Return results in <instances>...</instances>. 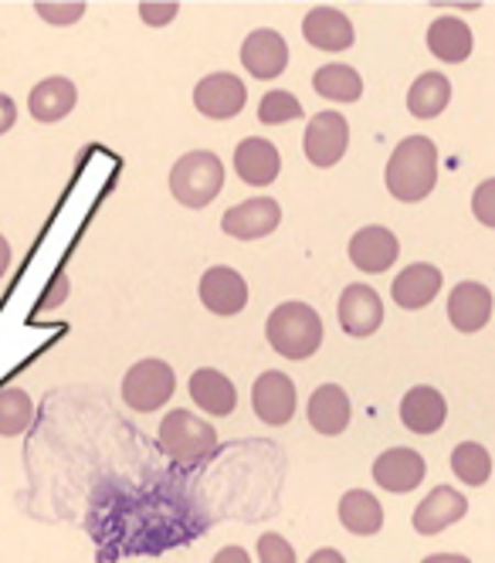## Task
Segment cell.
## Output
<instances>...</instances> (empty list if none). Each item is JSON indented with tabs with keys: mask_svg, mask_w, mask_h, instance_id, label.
I'll return each instance as SVG.
<instances>
[{
	"mask_svg": "<svg viewBox=\"0 0 495 563\" xmlns=\"http://www.w3.org/2000/svg\"><path fill=\"white\" fill-rule=\"evenodd\" d=\"M211 563H255V560H252V553H248L244 547H234L231 543V547H221Z\"/></svg>",
	"mask_w": 495,
	"mask_h": 563,
	"instance_id": "8d00e7d4",
	"label": "cell"
},
{
	"mask_svg": "<svg viewBox=\"0 0 495 563\" xmlns=\"http://www.w3.org/2000/svg\"><path fill=\"white\" fill-rule=\"evenodd\" d=\"M302 115H306L302 102L293 92H282V89L265 92L258 102V119L265 126H282V123H293V119H302Z\"/></svg>",
	"mask_w": 495,
	"mask_h": 563,
	"instance_id": "f546056e",
	"label": "cell"
},
{
	"mask_svg": "<svg viewBox=\"0 0 495 563\" xmlns=\"http://www.w3.org/2000/svg\"><path fill=\"white\" fill-rule=\"evenodd\" d=\"M282 224V208L272 197H252L228 208L221 218V231L234 241H258L268 238Z\"/></svg>",
	"mask_w": 495,
	"mask_h": 563,
	"instance_id": "30bf717a",
	"label": "cell"
},
{
	"mask_svg": "<svg viewBox=\"0 0 495 563\" xmlns=\"http://www.w3.org/2000/svg\"><path fill=\"white\" fill-rule=\"evenodd\" d=\"M187 390H190V400L211 418H228L234 415L238 408V387L215 367H200L190 374L187 380Z\"/></svg>",
	"mask_w": 495,
	"mask_h": 563,
	"instance_id": "44dd1931",
	"label": "cell"
},
{
	"mask_svg": "<svg viewBox=\"0 0 495 563\" xmlns=\"http://www.w3.org/2000/svg\"><path fill=\"white\" fill-rule=\"evenodd\" d=\"M34 11H37L41 21L58 24V27L75 24V21L86 18V4H81V0H68V4H58V0H37Z\"/></svg>",
	"mask_w": 495,
	"mask_h": 563,
	"instance_id": "4dcf8cb0",
	"label": "cell"
},
{
	"mask_svg": "<svg viewBox=\"0 0 495 563\" xmlns=\"http://www.w3.org/2000/svg\"><path fill=\"white\" fill-rule=\"evenodd\" d=\"M197 296H200L204 309L228 319V316H238L248 306V282L231 265H215V268H208L200 275Z\"/></svg>",
	"mask_w": 495,
	"mask_h": 563,
	"instance_id": "8fae6325",
	"label": "cell"
},
{
	"mask_svg": "<svg viewBox=\"0 0 495 563\" xmlns=\"http://www.w3.org/2000/svg\"><path fill=\"white\" fill-rule=\"evenodd\" d=\"M174 390H177V371L167 360H156V356L140 360V364H133L127 377H122V400L140 415L160 411L174 397Z\"/></svg>",
	"mask_w": 495,
	"mask_h": 563,
	"instance_id": "5b68a950",
	"label": "cell"
},
{
	"mask_svg": "<svg viewBox=\"0 0 495 563\" xmlns=\"http://www.w3.org/2000/svg\"><path fill=\"white\" fill-rule=\"evenodd\" d=\"M160 449L167 452L177 465H200L204 459H211L218 449V431L200 415L187 408H174L167 418L160 421L156 431Z\"/></svg>",
	"mask_w": 495,
	"mask_h": 563,
	"instance_id": "277c9868",
	"label": "cell"
},
{
	"mask_svg": "<svg viewBox=\"0 0 495 563\" xmlns=\"http://www.w3.org/2000/svg\"><path fill=\"white\" fill-rule=\"evenodd\" d=\"M234 174L248 187H268L282 174V153L272 140L248 136L234 146Z\"/></svg>",
	"mask_w": 495,
	"mask_h": 563,
	"instance_id": "2e32d148",
	"label": "cell"
},
{
	"mask_svg": "<svg viewBox=\"0 0 495 563\" xmlns=\"http://www.w3.org/2000/svg\"><path fill=\"white\" fill-rule=\"evenodd\" d=\"M8 265H11V241L0 234V278L8 275Z\"/></svg>",
	"mask_w": 495,
	"mask_h": 563,
	"instance_id": "ab89813d",
	"label": "cell"
},
{
	"mask_svg": "<svg viewBox=\"0 0 495 563\" xmlns=\"http://www.w3.org/2000/svg\"><path fill=\"white\" fill-rule=\"evenodd\" d=\"M421 563H472V560L465 553H431Z\"/></svg>",
	"mask_w": 495,
	"mask_h": 563,
	"instance_id": "f35d334b",
	"label": "cell"
},
{
	"mask_svg": "<svg viewBox=\"0 0 495 563\" xmlns=\"http://www.w3.org/2000/svg\"><path fill=\"white\" fill-rule=\"evenodd\" d=\"M444 286V275L438 265H428V262H415V265H407L397 278H394V286H391V299L407 309V312H418L425 306H431L438 299Z\"/></svg>",
	"mask_w": 495,
	"mask_h": 563,
	"instance_id": "ac0fdd59",
	"label": "cell"
},
{
	"mask_svg": "<svg viewBox=\"0 0 495 563\" xmlns=\"http://www.w3.org/2000/svg\"><path fill=\"white\" fill-rule=\"evenodd\" d=\"M350 262L360 268V272H366V275H381V272H387L394 262H397V255H400V241H397V234L391 231V228H384V224H366V228H360L353 238H350Z\"/></svg>",
	"mask_w": 495,
	"mask_h": 563,
	"instance_id": "4fadbf2b",
	"label": "cell"
},
{
	"mask_svg": "<svg viewBox=\"0 0 495 563\" xmlns=\"http://www.w3.org/2000/svg\"><path fill=\"white\" fill-rule=\"evenodd\" d=\"M475 48V34L469 27V21L462 18H435L428 27V52L444 62V65H462L472 58Z\"/></svg>",
	"mask_w": 495,
	"mask_h": 563,
	"instance_id": "603a6c76",
	"label": "cell"
},
{
	"mask_svg": "<svg viewBox=\"0 0 495 563\" xmlns=\"http://www.w3.org/2000/svg\"><path fill=\"white\" fill-rule=\"evenodd\" d=\"M258 563H296V547L282 533H262L258 537Z\"/></svg>",
	"mask_w": 495,
	"mask_h": 563,
	"instance_id": "1f68e13d",
	"label": "cell"
},
{
	"mask_svg": "<svg viewBox=\"0 0 495 563\" xmlns=\"http://www.w3.org/2000/svg\"><path fill=\"white\" fill-rule=\"evenodd\" d=\"M14 123H18V106H14L11 96L0 92V136H4Z\"/></svg>",
	"mask_w": 495,
	"mask_h": 563,
	"instance_id": "d590c367",
	"label": "cell"
},
{
	"mask_svg": "<svg viewBox=\"0 0 495 563\" xmlns=\"http://www.w3.org/2000/svg\"><path fill=\"white\" fill-rule=\"evenodd\" d=\"M302 37L312 48L337 55V52L353 48L356 31H353V21L343 11H337V8H312L302 18Z\"/></svg>",
	"mask_w": 495,
	"mask_h": 563,
	"instance_id": "d6986e66",
	"label": "cell"
},
{
	"mask_svg": "<svg viewBox=\"0 0 495 563\" xmlns=\"http://www.w3.org/2000/svg\"><path fill=\"white\" fill-rule=\"evenodd\" d=\"M451 102V82L444 71H425L407 89V112L415 119H438Z\"/></svg>",
	"mask_w": 495,
	"mask_h": 563,
	"instance_id": "484cf974",
	"label": "cell"
},
{
	"mask_svg": "<svg viewBox=\"0 0 495 563\" xmlns=\"http://www.w3.org/2000/svg\"><path fill=\"white\" fill-rule=\"evenodd\" d=\"M340 522L353 537H377L384 530V506L374 493L350 489L340 499Z\"/></svg>",
	"mask_w": 495,
	"mask_h": 563,
	"instance_id": "d4e9b609",
	"label": "cell"
},
{
	"mask_svg": "<svg viewBox=\"0 0 495 563\" xmlns=\"http://www.w3.org/2000/svg\"><path fill=\"white\" fill-rule=\"evenodd\" d=\"M224 187V164L211 150L184 153L170 170V194L177 205L204 211Z\"/></svg>",
	"mask_w": 495,
	"mask_h": 563,
	"instance_id": "3957f363",
	"label": "cell"
},
{
	"mask_svg": "<svg viewBox=\"0 0 495 563\" xmlns=\"http://www.w3.org/2000/svg\"><path fill=\"white\" fill-rule=\"evenodd\" d=\"M350 397L340 384H319L309 397V408H306V421L312 431L326 434V438H337L350 428Z\"/></svg>",
	"mask_w": 495,
	"mask_h": 563,
	"instance_id": "ffe728a7",
	"label": "cell"
},
{
	"mask_svg": "<svg viewBox=\"0 0 495 563\" xmlns=\"http://www.w3.org/2000/svg\"><path fill=\"white\" fill-rule=\"evenodd\" d=\"M78 102V89L72 78L65 75H52L45 82H37L28 96V112L37 119V123H62V119L75 109Z\"/></svg>",
	"mask_w": 495,
	"mask_h": 563,
	"instance_id": "cb8c5ba5",
	"label": "cell"
},
{
	"mask_svg": "<svg viewBox=\"0 0 495 563\" xmlns=\"http://www.w3.org/2000/svg\"><path fill=\"white\" fill-rule=\"evenodd\" d=\"M177 14H180V4H177V0H163V4H156V0H143V4H140V18H143V24H150V27L170 24Z\"/></svg>",
	"mask_w": 495,
	"mask_h": 563,
	"instance_id": "836d02e7",
	"label": "cell"
},
{
	"mask_svg": "<svg viewBox=\"0 0 495 563\" xmlns=\"http://www.w3.org/2000/svg\"><path fill=\"white\" fill-rule=\"evenodd\" d=\"M428 475L425 455L415 449H391L381 452L374 462V482L384 493L404 496V493H415Z\"/></svg>",
	"mask_w": 495,
	"mask_h": 563,
	"instance_id": "5bb4252c",
	"label": "cell"
},
{
	"mask_svg": "<svg viewBox=\"0 0 495 563\" xmlns=\"http://www.w3.org/2000/svg\"><path fill=\"white\" fill-rule=\"evenodd\" d=\"M252 408L262 424L282 428L296 415V384L282 371H265L252 384Z\"/></svg>",
	"mask_w": 495,
	"mask_h": 563,
	"instance_id": "9c48e42d",
	"label": "cell"
},
{
	"mask_svg": "<svg viewBox=\"0 0 495 563\" xmlns=\"http://www.w3.org/2000/svg\"><path fill=\"white\" fill-rule=\"evenodd\" d=\"M312 89L329 102H356L363 96V75L353 65L329 62V65L316 68Z\"/></svg>",
	"mask_w": 495,
	"mask_h": 563,
	"instance_id": "4316f807",
	"label": "cell"
},
{
	"mask_svg": "<svg viewBox=\"0 0 495 563\" xmlns=\"http://www.w3.org/2000/svg\"><path fill=\"white\" fill-rule=\"evenodd\" d=\"M346 146H350L346 115H340L333 109L309 115L306 133H302V153H306V159L312 167H319V170L337 167L340 159L346 156Z\"/></svg>",
	"mask_w": 495,
	"mask_h": 563,
	"instance_id": "8992f818",
	"label": "cell"
},
{
	"mask_svg": "<svg viewBox=\"0 0 495 563\" xmlns=\"http://www.w3.org/2000/svg\"><path fill=\"white\" fill-rule=\"evenodd\" d=\"M384 184L394 200L400 205H418L425 200L435 184H438V146L428 136H404L387 167H384Z\"/></svg>",
	"mask_w": 495,
	"mask_h": 563,
	"instance_id": "6da1fadb",
	"label": "cell"
},
{
	"mask_svg": "<svg viewBox=\"0 0 495 563\" xmlns=\"http://www.w3.org/2000/svg\"><path fill=\"white\" fill-rule=\"evenodd\" d=\"M65 299H68V275H65V272H55L52 286H48V292L41 296V302H37V312L55 309V306H62Z\"/></svg>",
	"mask_w": 495,
	"mask_h": 563,
	"instance_id": "e575fe53",
	"label": "cell"
},
{
	"mask_svg": "<svg viewBox=\"0 0 495 563\" xmlns=\"http://www.w3.org/2000/svg\"><path fill=\"white\" fill-rule=\"evenodd\" d=\"M306 563H346V556H343L337 547H322V550H316Z\"/></svg>",
	"mask_w": 495,
	"mask_h": 563,
	"instance_id": "74e56055",
	"label": "cell"
},
{
	"mask_svg": "<svg viewBox=\"0 0 495 563\" xmlns=\"http://www.w3.org/2000/svg\"><path fill=\"white\" fill-rule=\"evenodd\" d=\"M472 214L479 224L485 228H495V177L482 180L472 194Z\"/></svg>",
	"mask_w": 495,
	"mask_h": 563,
	"instance_id": "d6a6232c",
	"label": "cell"
},
{
	"mask_svg": "<svg viewBox=\"0 0 495 563\" xmlns=\"http://www.w3.org/2000/svg\"><path fill=\"white\" fill-rule=\"evenodd\" d=\"M241 65H244V71L262 78V82H272V78H278L288 68V42L272 27H258L244 37Z\"/></svg>",
	"mask_w": 495,
	"mask_h": 563,
	"instance_id": "9a60e30c",
	"label": "cell"
},
{
	"mask_svg": "<svg viewBox=\"0 0 495 563\" xmlns=\"http://www.w3.org/2000/svg\"><path fill=\"white\" fill-rule=\"evenodd\" d=\"M244 106H248V89L231 71H211L194 86V109L208 119H218V123L234 119Z\"/></svg>",
	"mask_w": 495,
	"mask_h": 563,
	"instance_id": "52a82bcc",
	"label": "cell"
},
{
	"mask_svg": "<svg viewBox=\"0 0 495 563\" xmlns=\"http://www.w3.org/2000/svg\"><path fill=\"white\" fill-rule=\"evenodd\" d=\"M34 418V400L21 387H4L0 390V438H18L28 431Z\"/></svg>",
	"mask_w": 495,
	"mask_h": 563,
	"instance_id": "f1b7e54d",
	"label": "cell"
},
{
	"mask_svg": "<svg viewBox=\"0 0 495 563\" xmlns=\"http://www.w3.org/2000/svg\"><path fill=\"white\" fill-rule=\"evenodd\" d=\"M337 312L343 333H350L353 340H366L384 327V299L377 289L363 286V282H353V286L343 289Z\"/></svg>",
	"mask_w": 495,
	"mask_h": 563,
	"instance_id": "ba28073f",
	"label": "cell"
},
{
	"mask_svg": "<svg viewBox=\"0 0 495 563\" xmlns=\"http://www.w3.org/2000/svg\"><path fill=\"white\" fill-rule=\"evenodd\" d=\"M465 512H469L465 493H459L455 486H438L418 503L415 516H410V527L421 537H438L448 527H455L459 519H465Z\"/></svg>",
	"mask_w": 495,
	"mask_h": 563,
	"instance_id": "7c38bea8",
	"label": "cell"
},
{
	"mask_svg": "<svg viewBox=\"0 0 495 563\" xmlns=\"http://www.w3.org/2000/svg\"><path fill=\"white\" fill-rule=\"evenodd\" d=\"M492 306L495 299L482 282H459L448 296V323L459 333H479L488 327Z\"/></svg>",
	"mask_w": 495,
	"mask_h": 563,
	"instance_id": "e0dca14e",
	"label": "cell"
},
{
	"mask_svg": "<svg viewBox=\"0 0 495 563\" xmlns=\"http://www.w3.org/2000/svg\"><path fill=\"white\" fill-rule=\"evenodd\" d=\"M451 472H455V478L465 482V486H472V489L485 486V482L492 478L488 449L479 445V441H462V445H455V452H451Z\"/></svg>",
	"mask_w": 495,
	"mask_h": 563,
	"instance_id": "83f0119b",
	"label": "cell"
},
{
	"mask_svg": "<svg viewBox=\"0 0 495 563\" xmlns=\"http://www.w3.org/2000/svg\"><path fill=\"white\" fill-rule=\"evenodd\" d=\"M444 418H448V400L441 390L428 384L410 387L400 400V421L415 434H435L444 424Z\"/></svg>",
	"mask_w": 495,
	"mask_h": 563,
	"instance_id": "7402d4cb",
	"label": "cell"
},
{
	"mask_svg": "<svg viewBox=\"0 0 495 563\" xmlns=\"http://www.w3.org/2000/svg\"><path fill=\"white\" fill-rule=\"evenodd\" d=\"M265 340L285 360H309L322 346V316L309 302H282L265 323Z\"/></svg>",
	"mask_w": 495,
	"mask_h": 563,
	"instance_id": "7a4b0ae2",
	"label": "cell"
}]
</instances>
